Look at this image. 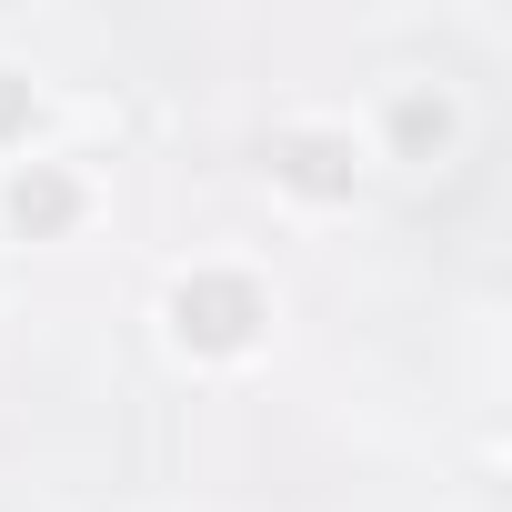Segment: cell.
I'll list each match as a JSON object with an SVG mask.
<instances>
[{
	"mask_svg": "<svg viewBox=\"0 0 512 512\" xmlns=\"http://www.w3.org/2000/svg\"><path fill=\"white\" fill-rule=\"evenodd\" d=\"M262 322H272V292L251 282V272H221V262H211V272H181V282H171V342L201 352V362L251 352Z\"/></svg>",
	"mask_w": 512,
	"mask_h": 512,
	"instance_id": "1",
	"label": "cell"
},
{
	"mask_svg": "<svg viewBox=\"0 0 512 512\" xmlns=\"http://www.w3.org/2000/svg\"><path fill=\"white\" fill-rule=\"evenodd\" d=\"M272 171L292 181V191H352V171H362V151H352V131H322V121H292V131H272Z\"/></svg>",
	"mask_w": 512,
	"mask_h": 512,
	"instance_id": "2",
	"label": "cell"
},
{
	"mask_svg": "<svg viewBox=\"0 0 512 512\" xmlns=\"http://www.w3.org/2000/svg\"><path fill=\"white\" fill-rule=\"evenodd\" d=\"M0 221L31 231V241H51V231L81 221V181H71L61 161H31V171H11V191H0Z\"/></svg>",
	"mask_w": 512,
	"mask_h": 512,
	"instance_id": "3",
	"label": "cell"
},
{
	"mask_svg": "<svg viewBox=\"0 0 512 512\" xmlns=\"http://www.w3.org/2000/svg\"><path fill=\"white\" fill-rule=\"evenodd\" d=\"M392 131H402V151H422V141L442 151V141H452V101H442V91H432V101L402 91V101H392Z\"/></svg>",
	"mask_w": 512,
	"mask_h": 512,
	"instance_id": "4",
	"label": "cell"
},
{
	"mask_svg": "<svg viewBox=\"0 0 512 512\" xmlns=\"http://www.w3.org/2000/svg\"><path fill=\"white\" fill-rule=\"evenodd\" d=\"M31 121H41L31 81H21V71H0V141H31Z\"/></svg>",
	"mask_w": 512,
	"mask_h": 512,
	"instance_id": "5",
	"label": "cell"
}]
</instances>
